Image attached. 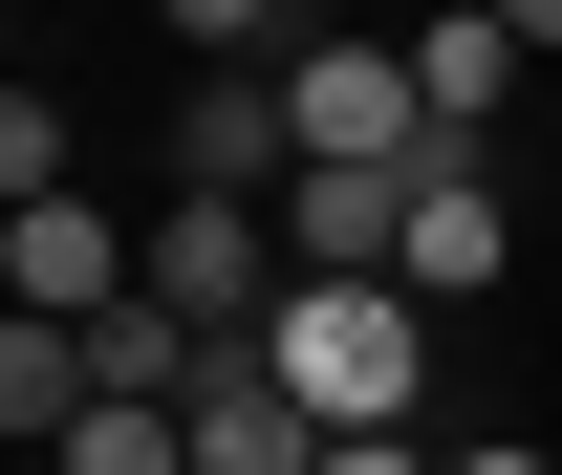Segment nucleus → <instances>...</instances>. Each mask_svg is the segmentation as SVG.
<instances>
[{"label": "nucleus", "mask_w": 562, "mask_h": 475, "mask_svg": "<svg viewBox=\"0 0 562 475\" xmlns=\"http://www.w3.org/2000/svg\"><path fill=\"white\" fill-rule=\"evenodd\" d=\"M281 389L325 410V432H412V389H432V325L390 303V281H281Z\"/></svg>", "instance_id": "f257e3e1"}, {"label": "nucleus", "mask_w": 562, "mask_h": 475, "mask_svg": "<svg viewBox=\"0 0 562 475\" xmlns=\"http://www.w3.org/2000/svg\"><path fill=\"white\" fill-rule=\"evenodd\" d=\"M281 109H303V173H432V87L412 44H368V22H325V44H281Z\"/></svg>", "instance_id": "f03ea898"}, {"label": "nucleus", "mask_w": 562, "mask_h": 475, "mask_svg": "<svg viewBox=\"0 0 562 475\" xmlns=\"http://www.w3.org/2000/svg\"><path fill=\"white\" fill-rule=\"evenodd\" d=\"M281 281H303V260H281V195H173V216H151V303H173L195 346H260Z\"/></svg>", "instance_id": "7ed1b4c3"}, {"label": "nucleus", "mask_w": 562, "mask_h": 475, "mask_svg": "<svg viewBox=\"0 0 562 475\" xmlns=\"http://www.w3.org/2000/svg\"><path fill=\"white\" fill-rule=\"evenodd\" d=\"M131 281H151V238H109V195H22L0 216V303L22 325H109Z\"/></svg>", "instance_id": "20e7f679"}, {"label": "nucleus", "mask_w": 562, "mask_h": 475, "mask_svg": "<svg viewBox=\"0 0 562 475\" xmlns=\"http://www.w3.org/2000/svg\"><path fill=\"white\" fill-rule=\"evenodd\" d=\"M195 475H325V410L281 389V346H216L195 367Z\"/></svg>", "instance_id": "39448f33"}, {"label": "nucleus", "mask_w": 562, "mask_h": 475, "mask_svg": "<svg viewBox=\"0 0 562 475\" xmlns=\"http://www.w3.org/2000/svg\"><path fill=\"white\" fill-rule=\"evenodd\" d=\"M281 260L303 281H390L412 260V173H281Z\"/></svg>", "instance_id": "423d86ee"}, {"label": "nucleus", "mask_w": 562, "mask_h": 475, "mask_svg": "<svg viewBox=\"0 0 562 475\" xmlns=\"http://www.w3.org/2000/svg\"><path fill=\"white\" fill-rule=\"evenodd\" d=\"M281 173H303V109H281L260 66H216L195 131H173V195H281Z\"/></svg>", "instance_id": "0eeeda50"}, {"label": "nucleus", "mask_w": 562, "mask_h": 475, "mask_svg": "<svg viewBox=\"0 0 562 475\" xmlns=\"http://www.w3.org/2000/svg\"><path fill=\"white\" fill-rule=\"evenodd\" d=\"M497 260H519V216H497V173H476V151H432V173H412V260H390V281H412V303H476Z\"/></svg>", "instance_id": "6e6552de"}, {"label": "nucleus", "mask_w": 562, "mask_h": 475, "mask_svg": "<svg viewBox=\"0 0 562 475\" xmlns=\"http://www.w3.org/2000/svg\"><path fill=\"white\" fill-rule=\"evenodd\" d=\"M519 66H541V44H519L497 0H476V22H432V44H412V87H432V131H454V151H476L497 109H519Z\"/></svg>", "instance_id": "1a4fd4ad"}, {"label": "nucleus", "mask_w": 562, "mask_h": 475, "mask_svg": "<svg viewBox=\"0 0 562 475\" xmlns=\"http://www.w3.org/2000/svg\"><path fill=\"white\" fill-rule=\"evenodd\" d=\"M44 475H195V410H66V432H44Z\"/></svg>", "instance_id": "9d476101"}, {"label": "nucleus", "mask_w": 562, "mask_h": 475, "mask_svg": "<svg viewBox=\"0 0 562 475\" xmlns=\"http://www.w3.org/2000/svg\"><path fill=\"white\" fill-rule=\"evenodd\" d=\"M0 410H22V454L87 410V325H0Z\"/></svg>", "instance_id": "9b49d317"}, {"label": "nucleus", "mask_w": 562, "mask_h": 475, "mask_svg": "<svg viewBox=\"0 0 562 475\" xmlns=\"http://www.w3.org/2000/svg\"><path fill=\"white\" fill-rule=\"evenodd\" d=\"M151 22H173L195 66H260V44H281V22H303V0H151Z\"/></svg>", "instance_id": "f8f14e48"}, {"label": "nucleus", "mask_w": 562, "mask_h": 475, "mask_svg": "<svg viewBox=\"0 0 562 475\" xmlns=\"http://www.w3.org/2000/svg\"><path fill=\"white\" fill-rule=\"evenodd\" d=\"M325 475H432V454H412V432H325Z\"/></svg>", "instance_id": "ddd939ff"}, {"label": "nucleus", "mask_w": 562, "mask_h": 475, "mask_svg": "<svg viewBox=\"0 0 562 475\" xmlns=\"http://www.w3.org/2000/svg\"><path fill=\"white\" fill-rule=\"evenodd\" d=\"M497 22H519V44H562V0H497Z\"/></svg>", "instance_id": "4468645a"}, {"label": "nucleus", "mask_w": 562, "mask_h": 475, "mask_svg": "<svg viewBox=\"0 0 562 475\" xmlns=\"http://www.w3.org/2000/svg\"><path fill=\"white\" fill-rule=\"evenodd\" d=\"M454 475H541V454H454Z\"/></svg>", "instance_id": "2eb2a0df"}]
</instances>
